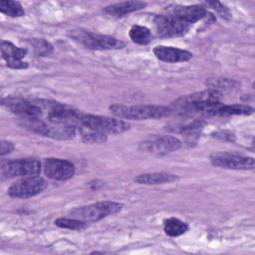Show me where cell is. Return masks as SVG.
Segmentation results:
<instances>
[{
    "mask_svg": "<svg viewBox=\"0 0 255 255\" xmlns=\"http://www.w3.org/2000/svg\"><path fill=\"white\" fill-rule=\"evenodd\" d=\"M27 51L15 46L9 41H1V55L6 61L7 66L12 69H26L28 63L22 61Z\"/></svg>",
    "mask_w": 255,
    "mask_h": 255,
    "instance_id": "obj_15",
    "label": "cell"
},
{
    "mask_svg": "<svg viewBox=\"0 0 255 255\" xmlns=\"http://www.w3.org/2000/svg\"><path fill=\"white\" fill-rule=\"evenodd\" d=\"M122 208V203L115 201H101L77 207L71 210L70 214L73 218H77L88 223L99 221L109 215L116 214L119 211H121Z\"/></svg>",
    "mask_w": 255,
    "mask_h": 255,
    "instance_id": "obj_3",
    "label": "cell"
},
{
    "mask_svg": "<svg viewBox=\"0 0 255 255\" xmlns=\"http://www.w3.org/2000/svg\"><path fill=\"white\" fill-rule=\"evenodd\" d=\"M153 53L157 59L167 63L185 62L192 58V53L169 46H157L153 49Z\"/></svg>",
    "mask_w": 255,
    "mask_h": 255,
    "instance_id": "obj_16",
    "label": "cell"
},
{
    "mask_svg": "<svg viewBox=\"0 0 255 255\" xmlns=\"http://www.w3.org/2000/svg\"><path fill=\"white\" fill-rule=\"evenodd\" d=\"M208 6H211L215 11H217V13L224 19H230L231 14L229 12V10L220 2H207L206 3Z\"/></svg>",
    "mask_w": 255,
    "mask_h": 255,
    "instance_id": "obj_26",
    "label": "cell"
},
{
    "mask_svg": "<svg viewBox=\"0 0 255 255\" xmlns=\"http://www.w3.org/2000/svg\"><path fill=\"white\" fill-rule=\"evenodd\" d=\"M80 126H84L104 133H122L129 128V124L123 120L91 114H82Z\"/></svg>",
    "mask_w": 255,
    "mask_h": 255,
    "instance_id": "obj_4",
    "label": "cell"
},
{
    "mask_svg": "<svg viewBox=\"0 0 255 255\" xmlns=\"http://www.w3.org/2000/svg\"><path fill=\"white\" fill-rule=\"evenodd\" d=\"M180 146L181 141L172 135L152 136L139 143L141 150L153 154H166L177 150Z\"/></svg>",
    "mask_w": 255,
    "mask_h": 255,
    "instance_id": "obj_10",
    "label": "cell"
},
{
    "mask_svg": "<svg viewBox=\"0 0 255 255\" xmlns=\"http://www.w3.org/2000/svg\"><path fill=\"white\" fill-rule=\"evenodd\" d=\"M71 37L77 42L83 44L92 50H111V49H122L124 48V42L119 39L109 36L87 32L83 30L73 31Z\"/></svg>",
    "mask_w": 255,
    "mask_h": 255,
    "instance_id": "obj_5",
    "label": "cell"
},
{
    "mask_svg": "<svg viewBox=\"0 0 255 255\" xmlns=\"http://www.w3.org/2000/svg\"><path fill=\"white\" fill-rule=\"evenodd\" d=\"M188 229V225L174 217L168 218L164 221V232L171 237H176L184 234Z\"/></svg>",
    "mask_w": 255,
    "mask_h": 255,
    "instance_id": "obj_21",
    "label": "cell"
},
{
    "mask_svg": "<svg viewBox=\"0 0 255 255\" xmlns=\"http://www.w3.org/2000/svg\"><path fill=\"white\" fill-rule=\"evenodd\" d=\"M30 43L38 57L49 56L53 52V46L44 39H32Z\"/></svg>",
    "mask_w": 255,
    "mask_h": 255,
    "instance_id": "obj_25",
    "label": "cell"
},
{
    "mask_svg": "<svg viewBox=\"0 0 255 255\" xmlns=\"http://www.w3.org/2000/svg\"><path fill=\"white\" fill-rule=\"evenodd\" d=\"M14 149V144L11 141L8 140H2L1 141V155H5L9 152H11Z\"/></svg>",
    "mask_w": 255,
    "mask_h": 255,
    "instance_id": "obj_27",
    "label": "cell"
},
{
    "mask_svg": "<svg viewBox=\"0 0 255 255\" xmlns=\"http://www.w3.org/2000/svg\"><path fill=\"white\" fill-rule=\"evenodd\" d=\"M47 187V181L39 176H26L14 182L8 189V194L15 198H29L43 192Z\"/></svg>",
    "mask_w": 255,
    "mask_h": 255,
    "instance_id": "obj_7",
    "label": "cell"
},
{
    "mask_svg": "<svg viewBox=\"0 0 255 255\" xmlns=\"http://www.w3.org/2000/svg\"><path fill=\"white\" fill-rule=\"evenodd\" d=\"M1 105L11 113L19 116L20 119H40L43 114V109L38 101L31 102L20 98L8 97L2 100Z\"/></svg>",
    "mask_w": 255,
    "mask_h": 255,
    "instance_id": "obj_8",
    "label": "cell"
},
{
    "mask_svg": "<svg viewBox=\"0 0 255 255\" xmlns=\"http://www.w3.org/2000/svg\"><path fill=\"white\" fill-rule=\"evenodd\" d=\"M253 113V108L247 105H223L217 104L208 114L207 117H227V116H246Z\"/></svg>",
    "mask_w": 255,
    "mask_h": 255,
    "instance_id": "obj_18",
    "label": "cell"
},
{
    "mask_svg": "<svg viewBox=\"0 0 255 255\" xmlns=\"http://www.w3.org/2000/svg\"><path fill=\"white\" fill-rule=\"evenodd\" d=\"M153 24L157 35L162 38L179 37L184 35L189 29V24L170 15L155 16Z\"/></svg>",
    "mask_w": 255,
    "mask_h": 255,
    "instance_id": "obj_9",
    "label": "cell"
},
{
    "mask_svg": "<svg viewBox=\"0 0 255 255\" xmlns=\"http://www.w3.org/2000/svg\"><path fill=\"white\" fill-rule=\"evenodd\" d=\"M55 224L61 228H66L70 230H82L86 228L87 222L79 220L77 218H58L55 220Z\"/></svg>",
    "mask_w": 255,
    "mask_h": 255,
    "instance_id": "obj_24",
    "label": "cell"
},
{
    "mask_svg": "<svg viewBox=\"0 0 255 255\" xmlns=\"http://www.w3.org/2000/svg\"><path fill=\"white\" fill-rule=\"evenodd\" d=\"M44 173L55 180L70 179L75 173V165L66 159L50 157L46 158L43 163Z\"/></svg>",
    "mask_w": 255,
    "mask_h": 255,
    "instance_id": "obj_13",
    "label": "cell"
},
{
    "mask_svg": "<svg viewBox=\"0 0 255 255\" xmlns=\"http://www.w3.org/2000/svg\"><path fill=\"white\" fill-rule=\"evenodd\" d=\"M0 11L10 17H21L25 14L23 7L17 1L2 0L0 1Z\"/></svg>",
    "mask_w": 255,
    "mask_h": 255,
    "instance_id": "obj_23",
    "label": "cell"
},
{
    "mask_svg": "<svg viewBox=\"0 0 255 255\" xmlns=\"http://www.w3.org/2000/svg\"><path fill=\"white\" fill-rule=\"evenodd\" d=\"M41 170V163L35 158H21L3 162L1 165V177L12 178L17 176H34Z\"/></svg>",
    "mask_w": 255,
    "mask_h": 255,
    "instance_id": "obj_6",
    "label": "cell"
},
{
    "mask_svg": "<svg viewBox=\"0 0 255 255\" xmlns=\"http://www.w3.org/2000/svg\"><path fill=\"white\" fill-rule=\"evenodd\" d=\"M146 6L142 1H125L109 5L104 8V13L112 18H121L125 15L140 10Z\"/></svg>",
    "mask_w": 255,
    "mask_h": 255,
    "instance_id": "obj_17",
    "label": "cell"
},
{
    "mask_svg": "<svg viewBox=\"0 0 255 255\" xmlns=\"http://www.w3.org/2000/svg\"><path fill=\"white\" fill-rule=\"evenodd\" d=\"M77 128L79 129L83 140L87 143H102L107 140V135L104 132L89 128L84 126H80Z\"/></svg>",
    "mask_w": 255,
    "mask_h": 255,
    "instance_id": "obj_22",
    "label": "cell"
},
{
    "mask_svg": "<svg viewBox=\"0 0 255 255\" xmlns=\"http://www.w3.org/2000/svg\"><path fill=\"white\" fill-rule=\"evenodd\" d=\"M129 38L139 45H146L151 42L152 35L148 28L140 25H133L129 29Z\"/></svg>",
    "mask_w": 255,
    "mask_h": 255,
    "instance_id": "obj_20",
    "label": "cell"
},
{
    "mask_svg": "<svg viewBox=\"0 0 255 255\" xmlns=\"http://www.w3.org/2000/svg\"><path fill=\"white\" fill-rule=\"evenodd\" d=\"M210 161L214 166L235 170L253 169L255 166L253 157L230 153H214L210 156Z\"/></svg>",
    "mask_w": 255,
    "mask_h": 255,
    "instance_id": "obj_12",
    "label": "cell"
},
{
    "mask_svg": "<svg viewBox=\"0 0 255 255\" xmlns=\"http://www.w3.org/2000/svg\"><path fill=\"white\" fill-rule=\"evenodd\" d=\"M167 11L168 15L175 17L189 25L197 22L207 15L205 8L200 5H171L167 7Z\"/></svg>",
    "mask_w": 255,
    "mask_h": 255,
    "instance_id": "obj_14",
    "label": "cell"
},
{
    "mask_svg": "<svg viewBox=\"0 0 255 255\" xmlns=\"http://www.w3.org/2000/svg\"><path fill=\"white\" fill-rule=\"evenodd\" d=\"M43 111L47 110V120L49 123L62 126H70L78 128L83 113L76 109L60 103H52L48 101H38Z\"/></svg>",
    "mask_w": 255,
    "mask_h": 255,
    "instance_id": "obj_2",
    "label": "cell"
},
{
    "mask_svg": "<svg viewBox=\"0 0 255 255\" xmlns=\"http://www.w3.org/2000/svg\"><path fill=\"white\" fill-rule=\"evenodd\" d=\"M111 113L120 118L126 120H148V119H161L171 114L170 108L164 106L155 105H135L125 106L115 104L110 107Z\"/></svg>",
    "mask_w": 255,
    "mask_h": 255,
    "instance_id": "obj_1",
    "label": "cell"
},
{
    "mask_svg": "<svg viewBox=\"0 0 255 255\" xmlns=\"http://www.w3.org/2000/svg\"><path fill=\"white\" fill-rule=\"evenodd\" d=\"M177 178L176 175L166 173V172H153V173H143L137 175L134 180L139 184H161L166 182L174 181Z\"/></svg>",
    "mask_w": 255,
    "mask_h": 255,
    "instance_id": "obj_19",
    "label": "cell"
},
{
    "mask_svg": "<svg viewBox=\"0 0 255 255\" xmlns=\"http://www.w3.org/2000/svg\"><path fill=\"white\" fill-rule=\"evenodd\" d=\"M221 98H222V94L219 91L215 89H208V90L196 92L190 95H185L176 99L172 103L170 110L171 112H177L183 108L194 106L199 103L220 102Z\"/></svg>",
    "mask_w": 255,
    "mask_h": 255,
    "instance_id": "obj_11",
    "label": "cell"
}]
</instances>
